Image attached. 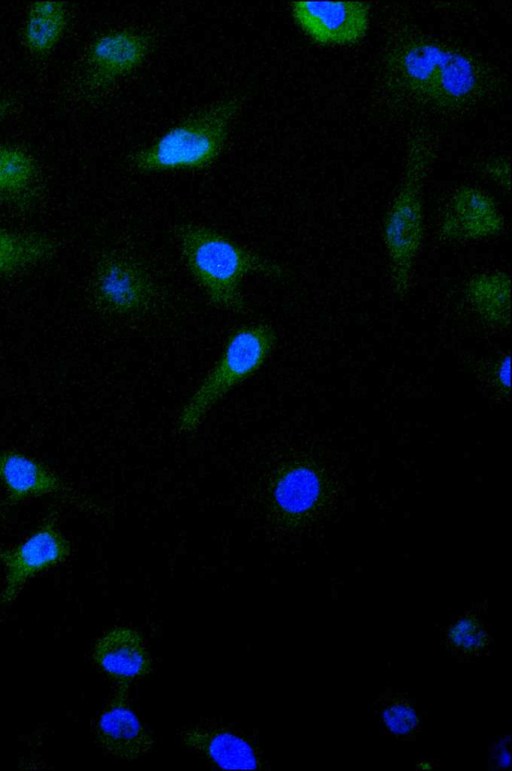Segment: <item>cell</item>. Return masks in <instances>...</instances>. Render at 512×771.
<instances>
[{
    "mask_svg": "<svg viewBox=\"0 0 512 771\" xmlns=\"http://www.w3.org/2000/svg\"><path fill=\"white\" fill-rule=\"evenodd\" d=\"M175 236L186 268L218 308L244 312V278L250 274H281L274 262L210 227L184 224L176 228Z\"/></svg>",
    "mask_w": 512,
    "mask_h": 771,
    "instance_id": "6da1fadb",
    "label": "cell"
},
{
    "mask_svg": "<svg viewBox=\"0 0 512 771\" xmlns=\"http://www.w3.org/2000/svg\"><path fill=\"white\" fill-rule=\"evenodd\" d=\"M36 178L37 168L30 154L17 146H0V201L27 204Z\"/></svg>",
    "mask_w": 512,
    "mask_h": 771,
    "instance_id": "2e32d148",
    "label": "cell"
},
{
    "mask_svg": "<svg viewBox=\"0 0 512 771\" xmlns=\"http://www.w3.org/2000/svg\"><path fill=\"white\" fill-rule=\"evenodd\" d=\"M189 748L225 769H256L258 759L252 747L237 735L219 728L191 726L181 733Z\"/></svg>",
    "mask_w": 512,
    "mask_h": 771,
    "instance_id": "5bb4252c",
    "label": "cell"
},
{
    "mask_svg": "<svg viewBox=\"0 0 512 771\" xmlns=\"http://www.w3.org/2000/svg\"><path fill=\"white\" fill-rule=\"evenodd\" d=\"M380 721L384 730L396 738L416 733L421 725L420 712L407 698L394 697L380 706Z\"/></svg>",
    "mask_w": 512,
    "mask_h": 771,
    "instance_id": "44dd1931",
    "label": "cell"
},
{
    "mask_svg": "<svg viewBox=\"0 0 512 771\" xmlns=\"http://www.w3.org/2000/svg\"><path fill=\"white\" fill-rule=\"evenodd\" d=\"M509 168H505L503 163H495L493 164L489 170L491 172V175L497 179L498 181H501L503 185H505L504 179L506 178L509 181V176L505 175V170L507 171Z\"/></svg>",
    "mask_w": 512,
    "mask_h": 771,
    "instance_id": "d4e9b609",
    "label": "cell"
},
{
    "mask_svg": "<svg viewBox=\"0 0 512 771\" xmlns=\"http://www.w3.org/2000/svg\"><path fill=\"white\" fill-rule=\"evenodd\" d=\"M95 294L110 312L133 316L146 311L155 296L154 283L137 261L122 255L105 258L95 276Z\"/></svg>",
    "mask_w": 512,
    "mask_h": 771,
    "instance_id": "ba28073f",
    "label": "cell"
},
{
    "mask_svg": "<svg viewBox=\"0 0 512 771\" xmlns=\"http://www.w3.org/2000/svg\"><path fill=\"white\" fill-rule=\"evenodd\" d=\"M4 517V507L0 505V523L2 522Z\"/></svg>",
    "mask_w": 512,
    "mask_h": 771,
    "instance_id": "4316f807",
    "label": "cell"
},
{
    "mask_svg": "<svg viewBox=\"0 0 512 771\" xmlns=\"http://www.w3.org/2000/svg\"><path fill=\"white\" fill-rule=\"evenodd\" d=\"M291 13L297 25L315 42L348 45L366 33L369 5L363 1H296Z\"/></svg>",
    "mask_w": 512,
    "mask_h": 771,
    "instance_id": "52a82bcc",
    "label": "cell"
},
{
    "mask_svg": "<svg viewBox=\"0 0 512 771\" xmlns=\"http://www.w3.org/2000/svg\"><path fill=\"white\" fill-rule=\"evenodd\" d=\"M503 216L485 191L463 186L450 198L441 221V232L450 240H478L497 235Z\"/></svg>",
    "mask_w": 512,
    "mask_h": 771,
    "instance_id": "9c48e42d",
    "label": "cell"
},
{
    "mask_svg": "<svg viewBox=\"0 0 512 771\" xmlns=\"http://www.w3.org/2000/svg\"><path fill=\"white\" fill-rule=\"evenodd\" d=\"M52 251V243L43 236L0 228V277L45 260Z\"/></svg>",
    "mask_w": 512,
    "mask_h": 771,
    "instance_id": "ac0fdd59",
    "label": "cell"
},
{
    "mask_svg": "<svg viewBox=\"0 0 512 771\" xmlns=\"http://www.w3.org/2000/svg\"><path fill=\"white\" fill-rule=\"evenodd\" d=\"M70 553L68 539L47 520L23 542L0 552L5 570L2 605L11 604L32 576L62 562Z\"/></svg>",
    "mask_w": 512,
    "mask_h": 771,
    "instance_id": "8992f818",
    "label": "cell"
},
{
    "mask_svg": "<svg viewBox=\"0 0 512 771\" xmlns=\"http://www.w3.org/2000/svg\"><path fill=\"white\" fill-rule=\"evenodd\" d=\"M468 297L479 314L497 326L510 320V280L503 272L474 277L468 285Z\"/></svg>",
    "mask_w": 512,
    "mask_h": 771,
    "instance_id": "e0dca14e",
    "label": "cell"
},
{
    "mask_svg": "<svg viewBox=\"0 0 512 771\" xmlns=\"http://www.w3.org/2000/svg\"><path fill=\"white\" fill-rule=\"evenodd\" d=\"M391 67L408 90L439 106H458L479 87L472 60L437 42L406 43L392 55Z\"/></svg>",
    "mask_w": 512,
    "mask_h": 771,
    "instance_id": "7a4b0ae2",
    "label": "cell"
},
{
    "mask_svg": "<svg viewBox=\"0 0 512 771\" xmlns=\"http://www.w3.org/2000/svg\"><path fill=\"white\" fill-rule=\"evenodd\" d=\"M149 42L145 35L132 30H116L97 38L88 54L90 81L107 86L132 72L145 59Z\"/></svg>",
    "mask_w": 512,
    "mask_h": 771,
    "instance_id": "8fae6325",
    "label": "cell"
},
{
    "mask_svg": "<svg viewBox=\"0 0 512 771\" xmlns=\"http://www.w3.org/2000/svg\"><path fill=\"white\" fill-rule=\"evenodd\" d=\"M0 481L10 503L65 491L63 482L50 469L15 451L0 453Z\"/></svg>",
    "mask_w": 512,
    "mask_h": 771,
    "instance_id": "4fadbf2b",
    "label": "cell"
},
{
    "mask_svg": "<svg viewBox=\"0 0 512 771\" xmlns=\"http://www.w3.org/2000/svg\"><path fill=\"white\" fill-rule=\"evenodd\" d=\"M276 342L277 334L267 324L246 325L232 332L220 358L184 406L178 431L195 430L231 389L262 367Z\"/></svg>",
    "mask_w": 512,
    "mask_h": 771,
    "instance_id": "277c9868",
    "label": "cell"
},
{
    "mask_svg": "<svg viewBox=\"0 0 512 771\" xmlns=\"http://www.w3.org/2000/svg\"><path fill=\"white\" fill-rule=\"evenodd\" d=\"M510 743L511 739L509 736H501L490 747V759L497 769L504 770L510 767Z\"/></svg>",
    "mask_w": 512,
    "mask_h": 771,
    "instance_id": "7402d4cb",
    "label": "cell"
},
{
    "mask_svg": "<svg viewBox=\"0 0 512 771\" xmlns=\"http://www.w3.org/2000/svg\"><path fill=\"white\" fill-rule=\"evenodd\" d=\"M445 637L450 649L466 658L480 656L490 643L487 624L478 609L466 610L454 618Z\"/></svg>",
    "mask_w": 512,
    "mask_h": 771,
    "instance_id": "d6986e66",
    "label": "cell"
},
{
    "mask_svg": "<svg viewBox=\"0 0 512 771\" xmlns=\"http://www.w3.org/2000/svg\"><path fill=\"white\" fill-rule=\"evenodd\" d=\"M427 162L426 149L415 143L409 153L404 178L384 221L383 237L394 286L399 293H404L409 286L414 259L422 242V184Z\"/></svg>",
    "mask_w": 512,
    "mask_h": 771,
    "instance_id": "5b68a950",
    "label": "cell"
},
{
    "mask_svg": "<svg viewBox=\"0 0 512 771\" xmlns=\"http://www.w3.org/2000/svg\"><path fill=\"white\" fill-rule=\"evenodd\" d=\"M68 24V9L63 2L31 4L24 24L23 39L34 54L51 51L62 38Z\"/></svg>",
    "mask_w": 512,
    "mask_h": 771,
    "instance_id": "9a60e30c",
    "label": "cell"
},
{
    "mask_svg": "<svg viewBox=\"0 0 512 771\" xmlns=\"http://www.w3.org/2000/svg\"><path fill=\"white\" fill-rule=\"evenodd\" d=\"M93 658L106 673L123 683L145 675L150 669L143 638L129 627L113 628L100 637Z\"/></svg>",
    "mask_w": 512,
    "mask_h": 771,
    "instance_id": "7c38bea8",
    "label": "cell"
},
{
    "mask_svg": "<svg viewBox=\"0 0 512 771\" xmlns=\"http://www.w3.org/2000/svg\"><path fill=\"white\" fill-rule=\"evenodd\" d=\"M320 492L317 475L308 468H297L288 472L277 484L275 498L281 508L290 513H301L309 509Z\"/></svg>",
    "mask_w": 512,
    "mask_h": 771,
    "instance_id": "ffe728a7",
    "label": "cell"
},
{
    "mask_svg": "<svg viewBox=\"0 0 512 771\" xmlns=\"http://www.w3.org/2000/svg\"><path fill=\"white\" fill-rule=\"evenodd\" d=\"M498 379L503 386L507 388L509 387V382H510V357L509 356H506L505 358H503V360L499 365Z\"/></svg>",
    "mask_w": 512,
    "mask_h": 771,
    "instance_id": "cb8c5ba5",
    "label": "cell"
},
{
    "mask_svg": "<svg viewBox=\"0 0 512 771\" xmlns=\"http://www.w3.org/2000/svg\"><path fill=\"white\" fill-rule=\"evenodd\" d=\"M126 689L123 683L101 713L96 734L108 754L131 760L150 752L154 741L129 707Z\"/></svg>",
    "mask_w": 512,
    "mask_h": 771,
    "instance_id": "30bf717a",
    "label": "cell"
},
{
    "mask_svg": "<svg viewBox=\"0 0 512 771\" xmlns=\"http://www.w3.org/2000/svg\"><path fill=\"white\" fill-rule=\"evenodd\" d=\"M236 99H225L174 126L134 157L143 172L200 169L220 154L238 111Z\"/></svg>",
    "mask_w": 512,
    "mask_h": 771,
    "instance_id": "3957f363",
    "label": "cell"
},
{
    "mask_svg": "<svg viewBox=\"0 0 512 771\" xmlns=\"http://www.w3.org/2000/svg\"><path fill=\"white\" fill-rule=\"evenodd\" d=\"M435 762L432 760H422L416 763V768L419 770H430L434 768Z\"/></svg>",
    "mask_w": 512,
    "mask_h": 771,
    "instance_id": "484cf974",
    "label": "cell"
},
{
    "mask_svg": "<svg viewBox=\"0 0 512 771\" xmlns=\"http://www.w3.org/2000/svg\"><path fill=\"white\" fill-rule=\"evenodd\" d=\"M17 101L11 97L0 99V122L9 117L16 109Z\"/></svg>",
    "mask_w": 512,
    "mask_h": 771,
    "instance_id": "603a6c76",
    "label": "cell"
}]
</instances>
